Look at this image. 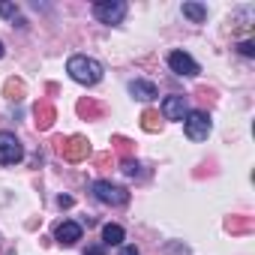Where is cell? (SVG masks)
<instances>
[{
  "mask_svg": "<svg viewBox=\"0 0 255 255\" xmlns=\"http://www.w3.org/2000/svg\"><path fill=\"white\" fill-rule=\"evenodd\" d=\"M168 66H171L174 75H189V78L201 72V66H198L186 51H171V54H168Z\"/></svg>",
  "mask_w": 255,
  "mask_h": 255,
  "instance_id": "7",
  "label": "cell"
},
{
  "mask_svg": "<svg viewBox=\"0 0 255 255\" xmlns=\"http://www.w3.org/2000/svg\"><path fill=\"white\" fill-rule=\"evenodd\" d=\"M186 99L183 96H165L162 99V117L165 120H183L186 117Z\"/></svg>",
  "mask_w": 255,
  "mask_h": 255,
  "instance_id": "9",
  "label": "cell"
},
{
  "mask_svg": "<svg viewBox=\"0 0 255 255\" xmlns=\"http://www.w3.org/2000/svg\"><path fill=\"white\" fill-rule=\"evenodd\" d=\"M66 72H69V78L78 81V84H96V81H102V72H105V69H102L99 60L84 57V54H75V57H69Z\"/></svg>",
  "mask_w": 255,
  "mask_h": 255,
  "instance_id": "1",
  "label": "cell"
},
{
  "mask_svg": "<svg viewBox=\"0 0 255 255\" xmlns=\"http://www.w3.org/2000/svg\"><path fill=\"white\" fill-rule=\"evenodd\" d=\"M90 192H93V198H96V201L111 204V207H123V204H129V192H126L123 186H117V183H111V180H96V183L90 186Z\"/></svg>",
  "mask_w": 255,
  "mask_h": 255,
  "instance_id": "3",
  "label": "cell"
},
{
  "mask_svg": "<svg viewBox=\"0 0 255 255\" xmlns=\"http://www.w3.org/2000/svg\"><path fill=\"white\" fill-rule=\"evenodd\" d=\"M3 54H6V48H3V42H0V57H3Z\"/></svg>",
  "mask_w": 255,
  "mask_h": 255,
  "instance_id": "23",
  "label": "cell"
},
{
  "mask_svg": "<svg viewBox=\"0 0 255 255\" xmlns=\"http://www.w3.org/2000/svg\"><path fill=\"white\" fill-rule=\"evenodd\" d=\"M129 93H132L135 99H141V102H150V99H156V96H159L156 84H153V81H144V78L129 81Z\"/></svg>",
  "mask_w": 255,
  "mask_h": 255,
  "instance_id": "10",
  "label": "cell"
},
{
  "mask_svg": "<svg viewBox=\"0 0 255 255\" xmlns=\"http://www.w3.org/2000/svg\"><path fill=\"white\" fill-rule=\"evenodd\" d=\"M24 159V147L12 132H0V165H15Z\"/></svg>",
  "mask_w": 255,
  "mask_h": 255,
  "instance_id": "5",
  "label": "cell"
},
{
  "mask_svg": "<svg viewBox=\"0 0 255 255\" xmlns=\"http://www.w3.org/2000/svg\"><path fill=\"white\" fill-rule=\"evenodd\" d=\"M0 15H3V18H9V21H15V18H18V6L6 3V0H0Z\"/></svg>",
  "mask_w": 255,
  "mask_h": 255,
  "instance_id": "18",
  "label": "cell"
},
{
  "mask_svg": "<svg viewBox=\"0 0 255 255\" xmlns=\"http://www.w3.org/2000/svg\"><path fill=\"white\" fill-rule=\"evenodd\" d=\"M93 15L102 24H120L126 18V3L123 0H99V3H93Z\"/></svg>",
  "mask_w": 255,
  "mask_h": 255,
  "instance_id": "4",
  "label": "cell"
},
{
  "mask_svg": "<svg viewBox=\"0 0 255 255\" xmlns=\"http://www.w3.org/2000/svg\"><path fill=\"white\" fill-rule=\"evenodd\" d=\"M57 204H60V207H72V198H69V195H60Z\"/></svg>",
  "mask_w": 255,
  "mask_h": 255,
  "instance_id": "21",
  "label": "cell"
},
{
  "mask_svg": "<svg viewBox=\"0 0 255 255\" xmlns=\"http://www.w3.org/2000/svg\"><path fill=\"white\" fill-rule=\"evenodd\" d=\"M123 237H126V234H123V228H120V225H114V222H108V225L102 228V243H105V246H120V243H123Z\"/></svg>",
  "mask_w": 255,
  "mask_h": 255,
  "instance_id": "11",
  "label": "cell"
},
{
  "mask_svg": "<svg viewBox=\"0 0 255 255\" xmlns=\"http://www.w3.org/2000/svg\"><path fill=\"white\" fill-rule=\"evenodd\" d=\"M120 255H138V249L129 243V246H123V249H120Z\"/></svg>",
  "mask_w": 255,
  "mask_h": 255,
  "instance_id": "20",
  "label": "cell"
},
{
  "mask_svg": "<svg viewBox=\"0 0 255 255\" xmlns=\"http://www.w3.org/2000/svg\"><path fill=\"white\" fill-rule=\"evenodd\" d=\"M141 120H144L141 126H144L147 132H159V126H162V123H159V114H156V111H144V117H141Z\"/></svg>",
  "mask_w": 255,
  "mask_h": 255,
  "instance_id": "14",
  "label": "cell"
},
{
  "mask_svg": "<svg viewBox=\"0 0 255 255\" xmlns=\"http://www.w3.org/2000/svg\"><path fill=\"white\" fill-rule=\"evenodd\" d=\"M210 129H213V123H210V114L207 111H201V108L186 111V117H183V132H186L189 141H207Z\"/></svg>",
  "mask_w": 255,
  "mask_h": 255,
  "instance_id": "2",
  "label": "cell"
},
{
  "mask_svg": "<svg viewBox=\"0 0 255 255\" xmlns=\"http://www.w3.org/2000/svg\"><path fill=\"white\" fill-rule=\"evenodd\" d=\"M240 54H243V57H255V45H252L249 39H243V42H240Z\"/></svg>",
  "mask_w": 255,
  "mask_h": 255,
  "instance_id": "19",
  "label": "cell"
},
{
  "mask_svg": "<svg viewBox=\"0 0 255 255\" xmlns=\"http://www.w3.org/2000/svg\"><path fill=\"white\" fill-rule=\"evenodd\" d=\"M54 237H57L60 246H75V243L81 240V225L72 222V219H66V222H60V225L54 228Z\"/></svg>",
  "mask_w": 255,
  "mask_h": 255,
  "instance_id": "8",
  "label": "cell"
},
{
  "mask_svg": "<svg viewBox=\"0 0 255 255\" xmlns=\"http://www.w3.org/2000/svg\"><path fill=\"white\" fill-rule=\"evenodd\" d=\"M54 123V108L51 105H36V126H39V129H48V126Z\"/></svg>",
  "mask_w": 255,
  "mask_h": 255,
  "instance_id": "13",
  "label": "cell"
},
{
  "mask_svg": "<svg viewBox=\"0 0 255 255\" xmlns=\"http://www.w3.org/2000/svg\"><path fill=\"white\" fill-rule=\"evenodd\" d=\"M99 111H102V108L93 105V102H87V99L78 102V114H81V117H93V114H99Z\"/></svg>",
  "mask_w": 255,
  "mask_h": 255,
  "instance_id": "17",
  "label": "cell"
},
{
  "mask_svg": "<svg viewBox=\"0 0 255 255\" xmlns=\"http://www.w3.org/2000/svg\"><path fill=\"white\" fill-rule=\"evenodd\" d=\"M84 255H105V249H102V246H90Z\"/></svg>",
  "mask_w": 255,
  "mask_h": 255,
  "instance_id": "22",
  "label": "cell"
},
{
  "mask_svg": "<svg viewBox=\"0 0 255 255\" xmlns=\"http://www.w3.org/2000/svg\"><path fill=\"white\" fill-rule=\"evenodd\" d=\"M21 93H24V84H21V81H15V78L6 81V96H9V99H21Z\"/></svg>",
  "mask_w": 255,
  "mask_h": 255,
  "instance_id": "16",
  "label": "cell"
},
{
  "mask_svg": "<svg viewBox=\"0 0 255 255\" xmlns=\"http://www.w3.org/2000/svg\"><path fill=\"white\" fill-rule=\"evenodd\" d=\"M60 147V156L66 159V162H81V159H87L90 156V141L87 138H81V135H72L69 141H57Z\"/></svg>",
  "mask_w": 255,
  "mask_h": 255,
  "instance_id": "6",
  "label": "cell"
},
{
  "mask_svg": "<svg viewBox=\"0 0 255 255\" xmlns=\"http://www.w3.org/2000/svg\"><path fill=\"white\" fill-rule=\"evenodd\" d=\"M183 15H186L192 24H201V21L207 18V6H204V3H192V0H189V3H183Z\"/></svg>",
  "mask_w": 255,
  "mask_h": 255,
  "instance_id": "12",
  "label": "cell"
},
{
  "mask_svg": "<svg viewBox=\"0 0 255 255\" xmlns=\"http://www.w3.org/2000/svg\"><path fill=\"white\" fill-rule=\"evenodd\" d=\"M120 171H123V174H129V177H135V174H141V165H138L135 159H129V156H126V159L120 162Z\"/></svg>",
  "mask_w": 255,
  "mask_h": 255,
  "instance_id": "15",
  "label": "cell"
}]
</instances>
